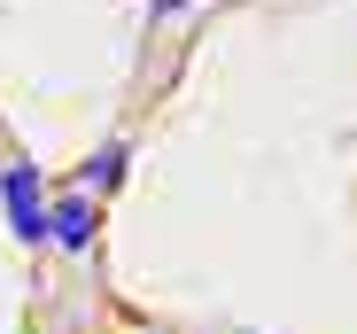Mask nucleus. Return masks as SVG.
I'll return each mask as SVG.
<instances>
[{"label":"nucleus","mask_w":357,"mask_h":334,"mask_svg":"<svg viewBox=\"0 0 357 334\" xmlns=\"http://www.w3.org/2000/svg\"><path fill=\"white\" fill-rule=\"evenodd\" d=\"M93 241H101V202H93V195H63V202H47V249L86 257Z\"/></svg>","instance_id":"nucleus-2"},{"label":"nucleus","mask_w":357,"mask_h":334,"mask_svg":"<svg viewBox=\"0 0 357 334\" xmlns=\"http://www.w3.org/2000/svg\"><path fill=\"white\" fill-rule=\"evenodd\" d=\"M125 172H132V148H125V140H101V148L78 163V195H93V202H101V195L125 187Z\"/></svg>","instance_id":"nucleus-3"},{"label":"nucleus","mask_w":357,"mask_h":334,"mask_svg":"<svg viewBox=\"0 0 357 334\" xmlns=\"http://www.w3.org/2000/svg\"><path fill=\"white\" fill-rule=\"evenodd\" d=\"M0 210H8V234L16 241H47V179L39 163H0Z\"/></svg>","instance_id":"nucleus-1"}]
</instances>
